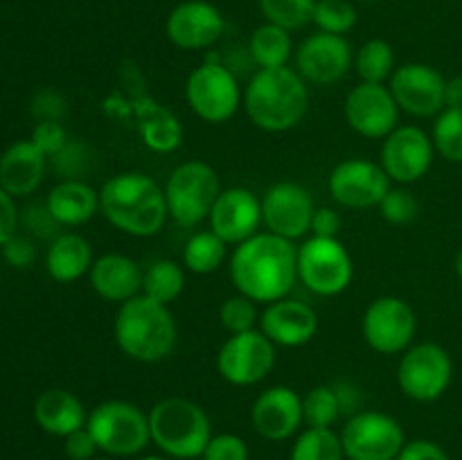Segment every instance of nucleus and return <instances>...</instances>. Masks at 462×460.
Segmentation results:
<instances>
[{
	"mask_svg": "<svg viewBox=\"0 0 462 460\" xmlns=\"http://www.w3.org/2000/svg\"><path fill=\"white\" fill-rule=\"evenodd\" d=\"M314 212L316 206L310 189L293 180L271 185L262 197V224L269 233L291 242L310 235Z\"/></svg>",
	"mask_w": 462,
	"mask_h": 460,
	"instance_id": "a211bd4d",
	"label": "nucleus"
},
{
	"mask_svg": "<svg viewBox=\"0 0 462 460\" xmlns=\"http://www.w3.org/2000/svg\"><path fill=\"white\" fill-rule=\"evenodd\" d=\"M16 224H18V212L14 197L7 189L0 188V246L9 242V239L16 235Z\"/></svg>",
	"mask_w": 462,
	"mask_h": 460,
	"instance_id": "09e8293b",
	"label": "nucleus"
},
{
	"mask_svg": "<svg viewBox=\"0 0 462 460\" xmlns=\"http://www.w3.org/2000/svg\"><path fill=\"white\" fill-rule=\"evenodd\" d=\"M185 289V269L174 260H156L144 269L143 296L171 305Z\"/></svg>",
	"mask_w": 462,
	"mask_h": 460,
	"instance_id": "7c9ffc66",
	"label": "nucleus"
},
{
	"mask_svg": "<svg viewBox=\"0 0 462 460\" xmlns=\"http://www.w3.org/2000/svg\"><path fill=\"white\" fill-rule=\"evenodd\" d=\"M445 108H462V77L447 79Z\"/></svg>",
	"mask_w": 462,
	"mask_h": 460,
	"instance_id": "3c124183",
	"label": "nucleus"
},
{
	"mask_svg": "<svg viewBox=\"0 0 462 460\" xmlns=\"http://www.w3.org/2000/svg\"><path fill=\"white\" fill-rule=\"evenodd\" d=\"M99 215L131 237L147 239L165 228V188L143 171H120L99 188Z\"/></svg>",
	"mask_w": 462,
	"mask_h": 460,
	"instance_id": "f03ea898",
	"label": "nucleus"
},
{
	"mask_svg": "<svg viewBox=\"0 0 462 460\" xmlns=\"http://www.w3.org/2000/svg\"><path fill=\"white\" fill-rule=\"evenodd\" d=\"M224 30V14L208 0H183L171 9L165 23L170 43L188 52L212 48Z\"/></svg>",
	"mask_w": 462,
	"mask_h": 460,
	"instance_id": "aec40b11",
	"label": "nucleus"
},
{
	"mask_svg": "<svg viewBox=\"0 0 462 460\" xmlns=\"http://www.w3.org/2000/svg\"><path fill=\"white\" fill-rule=\"evenodd\" d=\"M113 336L125 356L138 363H158L174 352L179 327L170 305L140 293L120 305L113 323Z\"/></svg>",
	"mask_w": 462,
	"mask_h": 460,
	"instance_id": "20e7f679",
	"label": "nucleus"
},
{
	"mask_svg": "<svg viewBox=\"0 0 462 460\" xmlns=\"http://www.w3.org/2000/svg\"><path fill=\"white\" fill-rule=\"evenodd\" d=\"M361 81L368 84H386L395 72V50L388 41L370 39L356 50L355 66Z\"/></svg>",
	"mask_w": 462,
	"mask_h": 460,
	"instance_id": "2f4dec72",
	"label": "nucleus"
},
{
	"mask_svg": "<svg viewBox=\"0 0 462 460\" xmlns=\"http://www.w3.org/2000/svg\"><path fill=\"white\" fill-rule=\"evenodd\" d=\"M260 329L275 347H302L319 332V314L307 302L282 298L264 307Z\"/></svg>",
	"mask_w": 462,
	"mask_h": 460,
	"instance_id": "5701e85b",
	"label": "nucleus"
},
{
	"mask_svg": "<svg viewBox=\"0 0 462 460\" xmlns=\"http://www.w3.org/2000/svg\"><path fill=\"white\" fill-rule=\"evenodd\" d=\"M140 133H143V143L158 153L174 152L183 140L180 122L170 111H156L152 117H147L140 126Z\"/></svg>",
	"mask_w": 462,
	"mask_h": 460,
	"instance_id": "e433bc0d",
	"label": "nucleus"
},
{
	"mask_svg": "<svg viewBox=\"0 0 462 460\" xmlns=\"http://www.w3.org/2000/svg\"><path fill=\"white\" fill-rule=\"evenodd\" d=\"M86 428L97 442L99 451L111 458H131L143 454L152 442L149 413L125 400H108L88 413Z\"/></svg>",
	"mask_w": 462,
	"mask_h": 460,
	"instance_id": "423d86ee",
	"label": "nucleus"
},
{
	"mask_svg": "<svg viewBox=\"0 0 462 460\" xmlns=\"http://www.w3.org/2000/svg\"><path fill=\"white\" fill-rule=\"evenodd\" d=\"M341 225L343 219L334 207H316L310 235H314V237H338Z\"/></svg>",
	"mask_w": 462,
	"mask_h": 460,
	"instance_id": "de8ad7c7",
	"label": "nucleus"
},
{
	"mask_svg": "<svg viewBox=\"0 0 462 460\" xmlns=\"http://www.w3.org/2000/svg\"><path fill=\"white\" fill-rule=\"evenodd\" d=\"M278 347L264 336L262 329L230 334L217 352V370L221 379L237 388L264 382L275 368Z\"/></svg>",
	"mask_w": 462,
	"mask_h": 460,
	"instance_id": "ddd939ff",
	"label": "nucleus"
},
{
	"mask_svg": "<svg viewBox=\"0 0 462 460\" xmlns=\"http://www.w3.org/2000/svg\"><path fill=\"white\" fill-rule=\"evenodd\" d=\"M3 255L5 260L12 266H16V269H27V266H32V262H34L36 251L34 244H32L30 239L14 235V237L3 246Z\"/></svg>",
	"mask_w": 462,
	"mask_h": 460,
	"instance_id": "49530a36",
	"label": "nucleus"
},
{
	"mask_svg": "<svg viewBox=\"0 0 462 460\" xmlns=\"http://www.w3.org/2000/svg\"><path fill=\"white\" fill-rule=\"evenodd\" d=\"M346 460H397L406 436L402 424L382 410H359L341 428Z\"/></svg>",
	"mask_w": 462,
	"mask_h": 460,
	"instance_id": "f8f14e48",
	"label": "nucleus"
},
{
	"mask_svg": "<svg viewBox=\"0 0 462 460\" xmlns=\"http://www.w3.org/2000/svg\"><path fill=\"white\" fill-rule=\"evenodd\" d=\"M230 280L242 296L257 305L282 300L298 280V246L273 233H257L235 246Z\"/></svg>",
	"mask_w": 462,
	"mask_h": 460,
	"instance_id": "f257e3e1",
	"label": "nucleus"
},
{
	"mask_svg": "<svg viewBox=\"0 0 462 460\" xmlns=\"http://www.w3.org/2000/svg\"><path fill=\"white\" fill-rule=\"evenodd\" d=\"M93 248L86 237L77 233H63L50 244L45 255V269L54 282L70 284L84 278L93 266Z\"/></svg>",
	"mask_w": 462,
	"mask_h": 460,
	"instance_id": "cd10ccee",
	"label": "nucleus"
},
{
	"mask_svg": "<svg viewBox=\"0 0 462 460\" xmlns=\"http://www.w3.org/2000/svg\"><path fill=\"white\" fill-rule=\"evenodd\" d=\"M302 415L307 427L332 428L343 410L338 404V395L334 386H314L302 397Z\"/></svg>",
	"mask_w": 462,
	"mask_h": 460,
	"instance_id": "c9c22d12",
	"label": "nucleus"
},
{
	"mask_svg": "<svg viewBox=\"0 0 462 460\" xmlns=\"http://www.w3.org/2000/svg\"><path fill=\"white\" fill-rule=\"evenodd\" d=\"M356 21H359V12L352 0H316L311 23L319 27V32L346 36L347 32L355 30Z\"/></svg>",
	"mask_w": 462,
	"mask_h": 460,
	"instance_id": "4c0bfd02",
	"label": "nucleus"
},
{
	"mask_svg": "<svg viewBox=\"0 0 462 460\" xmlns=\"http://www.w3.org/2000/svg\"><path fill=\"white\" fill-rule=\"evenodd\" d=\"M185 99L199 120L208 124H224L242 108L244 90L228 66L208 59L189 72L185 81Z\"/></svg>",
	"mask_w": 462,
	"mask_h": 460,
	"instance_id": "6e6552de",
	"label": "nucleus"
},
{
	"mask_svg": "<svg viewBox=\"0 0 462 460\" xmlns=\"http://www.w3.org/2000/svg\"><path fill=\"white\" fill-rule=\"evenodd\" d=\"M266 23L284 27L287 32L302 30L314 21L316 0H257Z\"/></svg>",
	"mask_w": 462,
	"mask_h": 460,
	"instance_id": "72a5a7b5",
	"label": "nucleus"
},
{
	"mask_svg": "<svg viewBox=\"0 0 462 460\" xmlns=\"http://www.w3.org/2000/svg\"><path fill=\"white\" fill-rule=\"evenodd\" d=\"M162 188L170 219L180 228H197L201 221H206L221 194L215 167L203 161L180 162Z\"/></svg>",
	"mask_w": 462,
	"mask_h": 460,
	"instance_id": "0eeeda50",
	"label": "nucleus"
},
{
	"mask_svg": "<svg viewBox=\"0 0 462 460\" xmlns=\"http://www.w3.org/2000/svg\"><path fill=\"white\" fill-rule=\"evenodd\" d=\"M393 180L379 162L368 158H346L329 171L328 189L334 201L350 210L379 207Z\"/></svg>",
	"mask_w": 462,
	"mask_h": 460,
	"instance_id": "4468645a",
	"label": "nucleus"
},
{
	"mask_svg": "<svg viewBox=\"0 0 462 460\" xmlns=\"http://www.w3.org/2000/svg\"><path fill=\"white\" fill-rule=\"evenodd\" d=\"M50 219L61 225H81L99 212V189L81 179H63L45 198Z\"/></svg>",
	"mask_w": 462,
	"mask_h": 460,
	"instance_id": "a878e982",
	"label": "nucleus"
},
{
	"mask_svg": "<svg viewBox=\"0 0 462 460\" xmlns=\"http://www.w3.org/2000/svg\"><path fill=\"white\" fill-rule=\"evenodd\" d=\"M251 57L257 68H282L287 66L293 54L291 32L273 23H262L251 34Z\"/></svg>",
	"mask_w": 462,
	"mask_h": 460,
	"instance_id": "c85d7f7f",
	"label": "nucleus"
},
{
	"mask_svg": "<svg viewBox=\"0 0 462 460\" xmlns=\"http://www.w3.org/2000/svg\"><path fill=\"white\" fill-rule=\"evenodd\" d=\"M361 3H373V0H361Z\"/></svg>",
	"mask_w": 462,
	"mask_h": 460,
	"instance_id": "6e6d98bb",
	"label": "nucleus"
},
{
	"mask_svg": "<svg viewBox=\"0 0 462 460\" xmlns=\"http://www.w3.org/2000/svg\"><path fill=\"white\" fill-rule=\"evenodd\" d=\"M436 156L431 135L415 124H400L382 144L379 165L397 185L418 183L429 174Z\"/></svg>",
	"mask_w": 462,
	"mask_h": 460,
	"instance_id": "2eb2a0df",
	"label": "nucleus"
},
{
	"mask_svg": "<svg viewBox=\"0 0 462 460\" xmlns=\"http://www.w3.org/2000/svg\"><path fill=\"white\" fill-rule=\"evenodd\" d=\"M30 140L48 158L57 156V153L70 143L66 126H63L59 120H39V124H36L34 131H32Z\"/></svg>",
	"mask_w": 462,
	"mask_h": 460,
	"instance_id": "79ce46f5",
	"label": "nucleus"
},
{
	"mask_svg": "<svg viewBox=\"0 0 462 460\" xmlns=\"http://www.w3.org/2000/svg\"><path fill=\"white\" fill-rule=\"evenodd\" d=\"M48 156L32 140L9 144L0 156V188L12 197H27L43 183Z\"/></svg>",
	"mask_w": 462,
	"mask_h": 460,
	"instance_id": "393cba45",
	"label": "nucleus"
},
{
	"mask_svg": "<svg viewBox=\"0 0 462 460\" xmlns=\"http://www.w3.org/2000/svg\"><path fill=\"white\" fill-rule=\"evenodd\" d=\"M242 106L248 120L266 133L291 131L310 111L307 81L296 68H260L244 88Z\"/></svg>",
	"mask_w": 462,
	"mask_h": 460,
	"instance_id": "7ed1b4c3",
	"label": "nucleus"
},
{
	"mask_svg": "<svg viewBox=\"0 0 462 460\" xmlns=\"http://www.w3.org/2000/svg\"><path fill=\"white\" fill-rule=\"evenodd\" d=\"M379 212L391 225H406L418 219L420 203L413 197V192H409L404 185H397V188L388 189L386 197L382 198Z\"/></svg>",
	"mask_w": 462,
	"mask_h": 460,
	"instance_id": "ea45409f",
	"label": "nucleus"
},
{
	"mask_svg": "<svg viewBox=\"0 0 462 460\" xmlns=\"http://www.w3.org/2000/svg\"><path fill=\"white\" fill-rule=\"evenodd\" d=\"M334 391L338 395V404H341V410L347 415H355L359 413V404H361V391L350 382H338L332 383Z\"/></svg>",
	"mask_w": 462,
	"mask_h": 460,
	"instance_id": "8fccbe9b",
	"label": "nucleus"
},
{
	"mask_svg": "<svg viewBox=\"0 0 462 460\" xmlns=\"http://www.w3.org/2000/svg\"><path fill=\"white\" fill-rule=\"evenodd\" d=\"M93 460H113V458H111V455H95Z\"/></svg>",
	"mask_w": 462,
	"mask_h": 460,
	"instance_id": "5fc2aeb1",
	"label": "nucleus"
},
{
	"mask_svg": "<svg viewBox=\"0 0 462 460\" xmlns=\"http://www.w3.org/2000/svg\"><path fill=\"white\" fill-rule=\"evenodd\" d=\"M454 379V361L442 345L431 341L413 343L397 365L400 391L413 401L440 400Z\"/></svg>",
	"mask_w": 462,
	"mask_h": 460,
	"instance_id": "9d476101",
	"label": "nucleus"
},
{
	"mask_svg": "<svg viewBox=\"0 0 462 460\" xmlns=\"http://www.w3.org/2000/svg\"><path fill=\"white\" fill-rule=\"evenodd\" d=\"M400 113L388 84L361 81L347 93L343 104V115L350 129L368 140L388 138L400 126Z\"/></svg>",
	"mask_w": 462,
	"mask_h": 460,
	"instance_id": "dca6fc26",
	"label": "nucleus"
},
{
	"mask_svg": "<svg viewBox=\"0 0 462 460\" xmlns=\"http://www.w3.org/2000/svg\"><path fill=\"white\" fill-rule=\"evenodd\" d=\"M454 269H456V275H458L460 282H462V248H460L458 255H456V260H454Z\"/></svg>",
	"mask_w": 462,
	"mask_h": 460,
	"instance_id": "603ef678",
	"label": "nucleus"
},
{
	"mask_svg": "<svg viewBox=\"0 0 462 460\" xmlns=\"http://www.w3.org/2000/svg\"><path fill=\"white\" fill-rule=\"evenodd\" d=\"M293 63L307 84L334 86L355 66V52L346 36L316 32L298 45Z\"/></svg>",
	"mask_w": 462,
	"mask_h": 460,
	"instance_id": "f3484780",
	"label": "nucleus"
},
{
	"mask_svg": "<svg viewBox=\"0 0 462 460\" xmlns=\"http://www.w3.org/2000/svg\"><path fill=\"white\" fill-rule=\"evenodd\" d=\"M251 451H248L246 440L237 433H215L208 442L206 451H203L201 460H248Z\"/></svg>",
	"mask_w": 462,
	"mask_h": 460,
	"instance_id": "a19ab883",
	"label": "nucleus"
},
{
	"mask_svg": "<svg viewBox=\"0 0 462 460\" xmlns=\"http://www.w3.org/2000/svg\"><path fill=\"white\" fill-rule=\"evenodd\" d=\"M388 88L400 111L413 117H433L445 108L447 79L429 63L413 61L397 66L388 79Z\"/></svg>",
	"mask_w": 462,
	"mask_h": 460,
	"instance_id": "6ab92c4d",
	"label": "nucleus"
},
{
	"mask_svg": "<svg viewBox=\"0 0 462 460\" xmlns=\"http://www.w3.org/2000/svg\"><path fill=\"white\" fill-rule=\"evenodd\" d=\"M253 428L264 440L282 442L300 433L305 424L302 397L289 386H271L257 395L251 409Z\"/></svg>",
	"mask_w": 462,
	"mask_h": 460,
	"instance_id": "4be33fe9",
	"label": "nucleus"
},
{
	"mask_svg": "<svg viewBox=\"0 0 462 460\" xmlns=\"http://www.w3.org/2000/svg\"><path fill=\"white\" fill-rule=\"evenodd\" d=\"M90 149L86 147L84 143H77V140H70L61 152L54 156L57 161V170L59 174H63L66 179H81L86 170H88V158Z\"/></svg>",
	"mask_w": 462,
	"mask_h": 460,
	"instance_id": "37998d69",
	"label": "nucleus"
},
{
	"mask_svg": "<svg viewBox=\"0 0 462 460\" xmlns=\"http://www.w3.org/2000/svg\"><path fill=\"white\" fill-rule=\"evenodd\" d=\"M138 460H170V458H165V455H143V458Z\"/></svg>",
	"mask_w": 462,
	"mask_h": 460,
	"instance_id": "864d4df0",
	"label": "nucleus"
},
{
	"mask_svg": "<svg viewBox=\"0 0 462 460\" xmlns=\"http://www.w3.org/2000/svg\"><path fill=\"white\" fill-rule=\"evenodd\" d=\"M228 257V244L212 230H199L189 235L183 246V266L189 273H215Z\"/></svg>",
	"mask_w": 462,
	"mask_h": 460,
	"instance_id": "c756f323",
	"label": "nucleus"
},
{
	"mask_svg": "<svg viewBox=\"0 0 462 460\" xmlns=\"http://www.w3.org/2000/svg\"><path fill=\"white\" fill-rule=\"evenodd\" d=\"M289 460H346L341 433L334 428L307 427L293 440Z\"/></svg>",
	"mask_w": 462,
	"mask_h": 460,
	"instance_id": "473e14b6",
	"label": "nucleus"
},
{
	"mask_svg": "<svg viewBox=\"0 0 462 460\" xmlns=\"http://www.w3.org/2000/svg\"><path fill=\"white\" fill-rule=\"evenodd\" d=\"M219 320L228 334H244L251 332V329H257V325H260L257 302L242 296V293L226 298V300L221 302Z\"/></svg>",
	"mask_w": 462,
	"mask_h": 460,
	"instance_id": "58836bf2",
	"label": "nucleus"
},
{
	"mask_svg": "<svg viewBox=\"0 0 462 460\" xmlns=\"http://www.w3.org/2000/svg\"><path fill=\"white\" fill-rule=\"evenodd\" d=\"M63 451L70 460H93L97 455L99 446L95 442V437L90 436L88 428H79V431L70 433L68 437H63Z\"/></svg>",
	"mask_w": 462,
	"mask_h": 460,
	"instance_id": "c03bdc74",
	"label": "nucleus"
},
{
	"mask_svg": "<svg viewBox=\"0 0 462 460\" xmlns=\"http://www.w3.org/2000/svg\"><path fill=\"white\" fill-rule=\"evenodd\" d=\"M355 278V264L338 237H310L298 246V280L320 298L341 296Z\"/></svg>",
	"mask_w": 462,
	"mask_h": 460,
	"instance_id": "1a4fd4ad",
	"label": "nucleus"
},
{
	"mask_svg": "<svg viewBox=\"0 0 462 460\" xmlns=\"http://www.w3.org/2000/svg\"><path fill=\"white\" fill-rule=\"evenodd\" d=\"M152 442L176 460L201 458L215 436L206 409L185 397H165L149 410Z\"/></svg>",
	"mask_w": 462,
	"mask_h": 460,
	"instance_id": "39448f33",
	"label": "nucleus"
},
{
	"mask_svg": "<svg viewBox=\"0 0 462 460\" xmlns=\"http://www.w3.org/2000/svg\"><path fill=\"white\" fill-rule=\"evenodd\" d=\"M34 419L50 436L68 437L86 427L88 413L75 392L63 391V388H48L36 397Z\"/></svg>",
	"mask_w": 462,
	"mask_h": 460,
	"instance_id": "bb28decb",
	"label": "nucleus"
},
{
	"mask_svg": "<svg viewBox=\"0 0 462 460\" xmlns=\"http://www.w3.org/2000/svg\"><path fill=\"white\" fill-rule=\"evenodd\" d=\"M143 275L144 271L140 269L138 262L122 253H106L97 257L88 271L90 287L95 289V293L117 305L143 293Z\"/></svg>",
	"mask_w": 462,
	"mask_h": 460,
	"instance_id": "b1692460",
	"label": "nucleus"
},
{
	"mask_svg": "<svg viewBox=\"0 0 462 460\" xmlns=\"http://www.w3.org/2000/svg\"><path fill=\"white\" fill-rule=\"evenodd\" d=\"M431 140L445 161L462 162V108H442L438 113Z\"/></svg>",
	"mask_w": 462,
	"mask_h": 460,
	"instance_id": "f704fd0d",
	"label": "nucleus"
},
{
	"mask_svg": "<svg viewBox=\"0 0 462 460\" xmlns=\"http://www.w3.org/2000/svg\"><path fill=\"white\" fill-rule=\"evenodd\" d=\"M210 230L219 235L226 244L239 246L242 242L260 233L262 198L246 188H226L212 206Z\"/></svg>",
	"mask_w": 462,
	"mask_h": 460,
	"instance_id": "412c9836",
	"label": "nucleus"
},
{
	"mask_svg": "<svg viewBox=\"0 0 462 460\" xmlns=\"http://www.w3.org/2000/svg\"><path fill=\"white\" fill-rule=\"evenodd\" d=\"M361 332H364L370 350H374L377 354H404L413 345L415 332H418V316L404 298H374L364 311Z\"/></svg>",
	"mask_w": 462,
	"mask_h": 460,
	"instance_id": "9b49d317",
	"label": "nucleus"
},
{
	"mask_svg": "<svg viewBox=\"0 0 462 460\" xmlns=\"http://www.w3.org/2000/svg\"><path fill=\"white\" fill-rule=\"evenodd\" d=\"M397 460H449V454L433 440H411L402 446Z\"/></svg>",
	"mask_w": 462,
	"mask_h": 460,
	"instance_id": "a18cd8bd",
	"label": "nucleus"
}]
</instances>
